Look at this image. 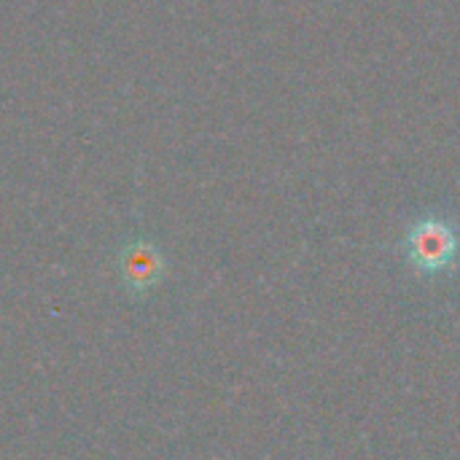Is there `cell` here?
Returning <instances> with one entry per match:
<instances>
[{
  "mask_svg": "<svg viewBox=\"0 0 460 460\" xmlns=\"http://www.w3.org/2000/svg\"><path fill=\"white\" fill-rule=\"evenodd\" d=\"M458 256V234L450 224L429 218L407 234V259L423 275L445 272Z\"/></svg>",
  "mask_w": 460,
  "mask_h": 460,
  "instance_id": "obj_1",
  "label": "cell"
}]
</instances>
